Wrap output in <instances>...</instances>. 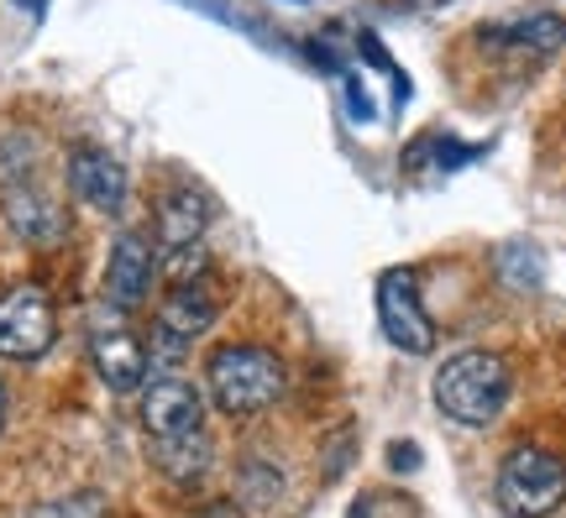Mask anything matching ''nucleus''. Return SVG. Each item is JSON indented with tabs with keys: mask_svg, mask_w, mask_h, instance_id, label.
Instances as JSON below:
<instances>
[{
	"mask_svg": "<svg viewBox=\"0 0 566 518\" xmlns=\"http://www.w3.org/2000/svg\"><path fill=\"white\" fill-rule=\"evenodd\" d=\"M493 498L509 518H551L566 503V461L546 445H514L499 466Z\"/></svg>",
	"mask_w": 566,
	"mask_h": 518,
	"instance_id": "obj_3",
	"label": "nucleus"
},
{
	"mask_svg": "<svg viewBox=\"0 0 566 518\" xmlns=\"http://www.w3.org/2000/svg\"><path fill=\"white\" fill-rule=\"evenodd\" d=\"M488 47H514L520 59H546L566 42V21L562 17H525V21H509V27H493L483 32Z\"/></svg>",
	"mask_w": 566,
	"mask_h": 518,
	"instance_id": "obj_12",
	"label": "nucleus"
},
{
	"mask_svg": "<svg viewBox=\"0 0 566 518\" xmlns=\"http://www.w3.org/2000/svg\"><path fill=\"white\" fill-rule=\"evenodd\" d=\"M0 424H6V382H0Z\"/></svg>",
	"mask_w": 566,
	"mask_h": 518,
	"instance_id": "obj_16",
	"label": "nucleus"
},
{
	"mask_svg": "<svg viewBox=\"0 0 566 518\" xmlns=\"http://www.w3.org/2000/svg\"><path fill=\"white\" fill-rule=\"evenodd\" d=\"M69 189L80 194L90 210H101V215H116L126 204V168L105 147H74L69 152Z\"/></svg>",
	"mask_w": 566,
	"mask_h": 518,
	"instance_id": "obj_7",
	"label": "nucleus"
},
{
	"mask_svg": "<svg viewBox=\"0 0 566 518\" xmlns=\"http://www.w3.org/2000/svg\"><path fill=\"white\" fill-rule=\"evenodd\" d=\"M509 388H514L509 361L493 357V351H457L436 372V403L457 424H493V419L504 414Z\"/></svg>",
	"mask_w": 566,
	"mask_h": 518,
	"instance_id": "obj_1",
	"label": "nucleus"
},
{
	"mask_svg": "<svg viewBox=\"0 0 566 518\" xmlns=\"http://www.w3.org/2000/svg\"><path fill=\"white\" fill-rule=\"evenodd\" d=\"M142 424H147L153 445L205 435V403L195 393V382H184V378L147 382V393H142Z\"/></svg>",
	"mask_w": 566,
	"mask_h": 518,
	"instance_id": "obj_6",
	"label": "nucleus"
},
{
	"mask_svg": "<svg viewBox=\"0 0 566 518\" xmlns=\"http://www.w3.org/2000/svg\"><path fill=\"white\" fill-rule=\"evenodd\" d=\"M153 273H158V262H153L147 236H137V231L116 236L111 262H105V299L116 309H137L147 299V288H153Z\"/></svg>",
	"mask_w": 566,
	"mask_h": 518,
	"instance_id": "obj_9",
	"label": "nucleus"
},
{
	"mask_svg": "<svg viewBox=\"0 0 566 518\" xmlns=\"http://www.w3.org/2000/svg\"><path fill=\"white\" fill-rule=\"evenodd\" d=\"M415 6H420V11H436V6H446V0H415Z\"/></svg>",
	"mask_w": 566,
	"mask_h": 518,
	"instance_id": "obj_15",
	"label": "nucleus"
},
{
	"mask_svg": "<svg viewBox=\"0 0 566 518\" xmlns=\"http://www.w3.org/2000/svg\"><path fill=\"white\" fill-rule=\"evenodd\" d=\"M216 315H221V294H216V283L210 278H179L174 288H168V299H163V336L168 340H195L205 336L210 325H216Z\"/></svg>",
	"mask_w": 566,
	"mask_h": 518,
	"instance_id": "obj_10",
	"label": "nucleus"
},
{
	"mask_svg": "<svg viewBox=\"0 0 566 518\" xmlns=\"http://www.w3.org/2000/svg\"><path fill=\"white\" fill-rule=\"evenodd\" d=\"M378 319H384V336L405 351V357H430L436 351V325L420 304V278L409 267H388L378 278Z\"/></svg>",
	"mask_w": 566,
	"mask_h": 518,
	"instance_id": "obj_4",
	"label": "nucleus"
},
{
	"mask_svg": "<svg viewBox=\"0 0 566 518\" xmlns=\"http://www.w3.org/2000/svg\"><path fill=\"white\" fill-rule=\"evenodd\" d=\"M210 399L226 414H263L283 399V361L268 346H221L210 357Z\"/></svg>",
	"mask_w": 566,
	"mask_h": 518,
	"instance_id": "obj_2",
	"label": "nucleus"
},
{
	"mask_svg": "<svg viewBox=\"0 0 566 518\" xmlns=\"http://www.w3.org/2000/svg\"><path fill=\"white\" fill-rule=\"evenodd\" d=\"M499 262H504V267H514V273H509V283H520V288H535V283H541V257H535L530 246H504V252H499Z\"/></svg>",
	"mask_w": 566,
	"mask_h": 518,
	"instance_id": "obj_14",
	"label": "nucleus"
},
{
	"mask_svg": "<svg viewBox=\"0 0 566 518\" xmlns=\"http://www.w3.org/2000/svg\"><path fill=\"white\" fill-rule=\"evenodd\" d=\"M59 336L53 319V299L42 294L38 283H21L0 299V357L11 361H38Z\"/></svg>",
	"mask_w": 566,
	"mask_h": 518,
	"instance_id": "obj_5",
	"label": "nucleus"
},
{
	"mask_svg": "<svg viewBox=\"0 0 566 518\" xmlns=\"http://www.w3.org/2000/svg\"><path fill=\"white\" fill-rule=\"evenodd\" d=\"M205 220H210V204L200 189H168L158 200V241L168 252H189V246H200Z\"/></svg>",
	"mask_w": 566,
	"mask_h": 518,
	"instance_id": "obj_11",
	"label": "nucleus"
},
{
	"mask_svg": "<svg viewBox=\"0 0 566 518\" xmlns=\"http://www.w3.org/2000/svg\"><path fill=\"white\" fill-rule=\"evenodd\" d=\"M27 518H105V498L101 493H74V498L38 503Z\"/></svg>",
	"mask_w": 566,
	"mask_h": 518,
	"instance_id": "obj_13",
	"label": "nucleus"
},
{
	"mask_svg": "<svg viewBox=\"0 0 566 518\" xmlns=\"http://www.w3.org/2000/svg\"><path fill=\"white\" fill-rule=\"evenodd\" d=\"M90 351H95V367L101 378L116 388V393H132L142 378H147V346L137 340V330L126 319H101L90 330Z\"/></svg>",
	"mask_w": 566,
	"mask_h": 518,
	"instance_id": "obj_8",
	"label": "nucleus"
}]
</instances>
